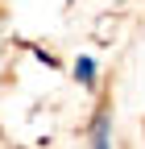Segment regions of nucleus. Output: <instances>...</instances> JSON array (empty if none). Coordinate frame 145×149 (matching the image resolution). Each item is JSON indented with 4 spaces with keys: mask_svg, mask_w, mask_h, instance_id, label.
<instances>
[{
    "mask_svg": "<svg viewBox=\"0 0 145 149\" xmlns=\"http://www.w3.org/2000/svg\"><path fill=\"white\" fill-rule=\"evenodd\" d=\"M75 79H79L83 87H96V58H87V54H83V58L75 62Z\"/></svg>",
    "mask_w": 145,
    "mask_h": 149,
    "instance_id": "2",
    "label": "nucleus"
},
{
    "mask_svg": "<svg viewBox=\"0 0 145 149\" xmlns=\"http://www.w3.org/2000/svg\"><path fill=\"white\" fill-rule=\"evenodd\" d=\"M91 149H112V116L108 112H96L91 120Z\"/></svg>",
    "mask_w": 145,
    "mask_h": 149,
    "instance_id": "1",
    "label": "nucleus"
}]
</instances>
